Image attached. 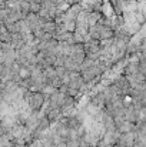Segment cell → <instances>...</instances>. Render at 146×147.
<instances>
[{"label": "cell", "mask_w": 146, "mask_h": 147, "mask_svg": "<svg viewBox=\"0 0 146 147\" xmlns=\"http://www.w3.org/2000/svg\"><path fill=\"white\" fill-rule=\"evenodd\" d=\"M43 94H39V93H33L30 98H29V103H30V106L33 107V109H39L42 104H43Z\"/></svg>", "instance_id": "obj_1"}]
</instances>
